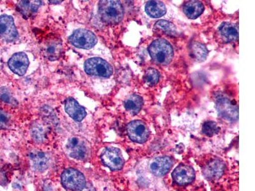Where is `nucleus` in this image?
Returning <instances> with one entry per match:
<instances>
[{"label": "nucleus", "mask_w": 255, "mask_h": 191, "mask_svg": "<svg viewBox=\"0 0 255 191\" xmlns=\"http://www.w3.org/2000/svg\"><path fill=\"white\" fill-rule=\"evenodd\" d=\"M99 13L104 22L109 24L120 23L124 17V8L120 1L103 0L99 3Z\"/></svg>", "instance_id": "f257e3e1"}, {"label": "nucleus", "mask_w": 255, "mask_h": 191, "mask_svg": "<svg viewBox=\"0 0 255 191\" xmlns=\"http://www.w3.org/2000/svg\"><path fill=\"white\" fill-rule=\"evenodd\" d=\"M148 51L152 60L158 65H168L174 58V50L172 45L164 39L153 41L150 45Z\"/></svg>", "instance_id": "f03ea898"}, {"label": "nucleus", "mask_w": 255, "mask_h": 191, "mask_svg": "<svg viewBox=\"0 0 255 191\" xmlns=\"http://www.w3.org/2000/svg\"><path fill=\"white\" fill-rule=\"evenodd\" d=\"M84 71L90 76L109 78L113 74V67L108 61L100 58H92L85 61Z\"/></svg>", "instance_id": "7ed1b4c3"}, {"label": "nucleus", "mask_w": 255, "mask_h": 191, "mask_svg": "<svg viewBox=\"0 0 255 191\" xmlns=\"http://www.w3.org/2000/svg\"><path fill=\"white\" fill-rule=\"evenodd\" d=\"M215 102L218 113L223 118L230 121L238 119V106L234 100H231L224 95H218Z\"/></svg>", "instance_id": "20e7f679"}, {"label": "nucleus", "mask_w": 255, "mask_h": 191, "mask_svg": "<svg viewBox=\"0 0 255 191\" xmlns=\"http://www.w3.org/2000/svg\"><path fill=\"white\" fill-rule=\"evenodd\" d=\"M67 150L70 156L77 160H86L90 156V147L87 141L73 136L68 141Z\"/></svg>", "instance_id": "39448f33"}, {"label": "nucleus", "mask_w": 255, "mask_h": 191, "mask_svg": "<svg viewBox=\"0 0 255 191\" xmlns=\"http://www.w3.org/2000/svg\"><path fill=\"white\" fill-rule=\"evenodd\" d=\"M68 40L74 47L87 50L92 49L97 43V38L95 34L86 29H77Z\"/></svg>", "instance_id": "423d86ee"}, {"label": "nucleus", "mask_w": 255, "mask_h": 191, "mask_svg": "<svg viewBox=\"0 0 255 191\" xmlns=\"http://www.w3.org/2000/svg\"><path fill=\"white\" fill-rule=\"evenodd\" d=\"M61 182L68 190L81 191L86 186V179L82 173L73 168L65 170L61 175Z\"/></svg>", "instance_id": "0eeeda50"}, {"label": "nucleus", "mask_w": 255, "mask_h": 191, "mask_svg": "<svg viewBox=\"0 0 255 191\" xmlns=\"http://www.w3.org/2000/svg\"><path fill=\"white\" fill-rule=\"evenodd\" d=\"M127 133L132 141L138 143L146 142L149 135L147 125L139 120H133L128 124Z\"/></svg>", "instance_id": "6e6552de"}, {"label": "nucleus", "mask_w": 255, "mask_h": 191, "mask_svg": "<svg viewBox=\"0 0 255 191\" xmlns=\"http://www.w3.org/2000/svg\"><path fill=\"white\" fill-rule=\"evenodd\" d=\"M101 159L104 165L112 170H121L124 165V157L117 148H107L102 152Z\"/></svg>", "instance_id": "1a4fd4ad"}, {"label": "nucleus", "mask_w": 255, "mask_h": 191, "mask_svg": "<svg viewBox=\"0 0 255 191\" xmlns=\"http://www.w3.org/2000/svg\"><path fill=\"white\" fill-rule=\"evenodd\" d=\"M18 36L12 17L8 15L0 16V38L6 42H11L17 39Z\"/></svg>", "instance_id": "9d476101"}, {"label": "nucleus", "mask_w": 255, "mask_h": 191, "mask_svg": "<svg viewBox=\"0 0 255 191\" xmlns=\"http://www.w3.org/2000/svg\"><path fill=\"white\" fill-rule=\"evenodd\" d=\"M41 50L43 55L47 60H58L63 52L62 41L60 38H49L43 44Z\"/></svg>", "instance_id": "9b49d317"}, {"label": "nucleus", "mask_w": 255, "mask_h": 191, "mask_svg": "<svg viewBox=\"0 0 255 191\" xmlns=\"http://www.w3.org/2000/svg\"><path fill=\"white\" fill-rule=\"evenodd\" d=\"M29 59L24 52H17L11 57L8 62L10 69L17 76H24L29 67Z\"/></svg>", "instance_id": "f8f14e48"}, {"label": "nucleus", "mask_w": 255, "mask_h": 191, "mask_svg": "<svg viewBox=\"0 0 255 191\" xmlns=\"http://www.w3.org/2000/svg\"><path fill=\"white\" fill-rule=\"evenodd\" d=\"M32 167L38 172L45 171L51 165V159L49 154L41 151H32L29 154Z\"/></svg>", "instance_id": "ddd939ff"}, {"label": "nucleus", "mask_w": 255, "mask_h": 191, "mask_svg": "<svg viewBox=\"0 0 255 191\" xmlns=\"http://www.w3.org/2000/svg\"><path fill=\"white\" fill-rule=\"evenodd\" d=\"M194 170L190 166L181 165L178 166L172 173L173 179L179 185H186L191 183L195 179Z\"/></svg>", "instance_id": "4468645a"}, {"label": "nucleus", "mask_w": 255, "mask_h": 191, "mask_svg": "<svg viewBox=\"0 0 255 191\" xmlns=\"http://www.w3.org/2000/svg\"><path fill=\"white\" fill-rule=\"evenodd\" d=\"M65 110L72 119L77 122H81L86 117L85 108L80 105L76 99L69 97L65 100Z\"/></svg>", "instance_id": "2eb2a0df"}, {"label": "nucleus", "mask_w": 255, "mask_h": 191, "mask_svg": "<svg viewBox=\"0 0 255 191\" xmlns=\"http://www.w3.org/2000/svg\"><path fill=\"white\" fill-rule=\"evenodd\" d=\"M172 159L167 156L158 157L152 161L150 168L156 176H163L167 174L172 167Z\"/></svg>", "instance_id": "dca6fc26"}, {"label": "nucleus", "mask_w": 255, "mask_h": 191, "mask_svg": "<svg viewBox=\"0 0 255 191\" xmlns=\"http://www.w3.org/2000/svg\"><path fill=\"white\" fill-rule=\"evenodd\" d=\"M218 33L225 42L229 43L238 40V24L232 22H223L218 28Z\"/></svg>", "instance_id": "f3484780"}, {"label": "nucleus", "mask_w": 255, "mask_h": 191, "mask_svg": "<svg viewBox=\"0 0 255 191\" xmlns=\"http://www.w3.org/2000/svg\"><path fill=\"white\" fill-rule=\"evenodd\" d=\"M225 165L220 159H215L210 161L204 168L205 176L209 179L220 178L224 173Z\"/></svg>", "instance_id": "a211bd4d"}, {"label": "nucleus", "mask_w": 255, "mask_h": 191, "mask_svg": "<svg viewBox=\"0 0 255 191\" xmlns=\"http://www.w3.org/2000/svg\"><path fill=\"white\" fill-rule=\"evenodd\" d=\"M42 4V1H19L17 3V8L22 15L28 18L37 12Z\"/></svg>", "instance_id": "6ab92c4d"}, {"label": "nucleus", "mask_w": 255, "mask_h": 191, "mask_svg": "<svg viewBox=\"0 0 255 191\" xmlns=\"http://www.w3.org/2000/svg\"><path fill=\"white\" fill-rule=\"evenodd\" d=\"M204 10V5L201 1H190L184 4L183 11L188 18L191 19H197Z\"/></svg>", "instance_id": "aec40b11"}, {"label": "nucleus", "mask_w": 255, "mask_h": 191, "mask_svg": "<svg viewBox=\"0 0 255 191\" xmlns=\"http://www.w3.org/2000/svg\"><path fill=\"white\" fill-rule=\"evenodd\" d=\"M145 10L147 14L152 18L162 17L167 12L165 4L160 1H149L145 4Z\"/></svg>", "instance_id": "412c9836"}, {"label": "nucleus", "mask_w": 255, "mask_h": 191, "mask_svg": "<svg viewBox=\"0 0 255 191\" xmlns=\"http://www.w3.org/2000/svg\"><path fill=\"white\" fill-rule=\"evenodd\" d=\"M190 56L197 62H203L208 54L206 45L201 43L194 42L190 47Z\"/></svg>", "instance_id": "4be33fe9"}, {"label": "nucleus", "mask_w": 255, "mask_h": 191, "mask_svg": "<svg viewBox=\"0 0 255 191\" xmlns=\"http://www.w3.org/2000/svg\"><path fill=\"white\" fill-rule=\"evenodd\" d=\"M143 105L142 97L136 95H132L128 97L125 102V108L132 115L139 112Z\"/></svg>", "instance_id": "5701e85b"}, {"label": "nucleus", "mask_w": 255, "mask_h": 191, "mask_svg": "<svg viewBox=\"0 0 255 191\" xmlns=\"http://www.w3.org/2000/svg\"><path fill=\"white\" fill-rule=\"evenodd\" d=\"M154 28L164 32L167 35L174 36L176 34V28L172 22L165 20H159L154 25Z\"/></svg>", "instance_id": "b1692460"}, {"label": "nucleus", "mask_w": 255, "mask_h": 191, "mask_svg": "<svg viewBox=\"0 0 255 191\" xmlns=\"http://www.w3.org/2000/svg\"><path fill=\"white\" fill-rule=\"evenodd\" d=\"M143 81L149 86L155 85L159 81V73L153 68H149L145 72L143 77Z\"/></svg>", "instance_id": "393cba45"}, {"label": "nucleus", "mask_w": 255, "mask_h": 191, "mask_svg": "<svg viewBox=\"0 0 255 191\" xmlns=\"http://www.w3.org/2000/svg\"><path fill=\"white\" fill-rule=\"evenodd\" d=\"M220 128L216 122L214 121H207L202 126V132L204 135L208 136H213L219 131Z\"/></svg>", "instance_id": "a878e982"}, {"label": "nucleus", "mask_w": 255, "mask_h": 191, "mask_svg": "<svg viewBox=\"0 0 255 191\" xmlns=\"http://www.w3.org/2000/svg\"><path fill=\"white\" fill-rule=\"evenodd\" d=\"M0 100L4 103L8 104H15L17 103V101L11 95L10 91L4 88L0 89Z\"/></svg>", "instance_id": "bb28decb"}, {"label": "nucleus", "mask_w": 255, "mask_h": 191, "mask_svg": "<svg viewBox=\"0 0 255 191\" xmlns=\"http://www.w3.org/2000/svg\"><path fill=\"white\" fill-rule=\"evenodd\" d=\"M10 116L7 113L0 110V129H6L10 126Z\"/></svg>", "instance_id": "cd10ccee"}]
</instances>
